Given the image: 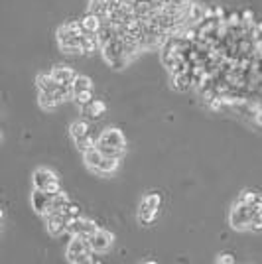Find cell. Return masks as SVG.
<instances>
[{
  "label": "cell",
  "instance_id": "6da1fadb",
  "mask_svg": "<svg viewBox=\"0 0 262 264\" xmlns=\"http://www.w3.org/2000/svg\"><path fill=\"white\" fill-rule=\"evenodd\" d=\"M87 34L81 20H71L57 28V44L63 53H83V36Z\"/></svg>",
  "mask_w": 262,
  "mask_h": 264
},
{
  "label": "cell",
  "instance_id": "7a4b0ae2",
  "mask_svg": "<svg viewBox=\"0 0 262 264\" xmlns=\"http://www.w3.org/2000/svg\"><path fill=\"white\" fill-rule=\"evenodd\" d=\"M97 148L105 156L112 158H123L126 154V136L125 132L116 126H107L97 138Z\"/></svg>",
  "mask_w": 262,
  "mask_h": 264
},
{
  "label": "cell",
  "instance_id": "3957f363",
  "mask_svg": "<svg viewBox=\"0 0 262 264\" xmlns=\"http://www.w3.org/2000/svg\"><path fill=\"white\" fill-rule=\"evenodd\" d=\"M93 247L89 242V237H81V235H71V240L67 245L65 251V258L71 264H83V262H95L93 258Z\"/></svg>",
  "mask_w": 262,
  "mask_h": 264
},
{
  "label": "cell",
  "instance_id": "277c9868",
  "mask_svg": "<svg viewBox=\"0 0 262 264\" xmlns=\"http://www.w3.org/2000/svg\"><path fill=\"white\" fill-rule=\"evenodd\" d=\"M256 215V207L250 205V203H245L237 199L233 203V209L229 213V223L235 231H245V229H250V223Z\"/></svg>",
  "mask_w": 262,
  "mask_h": 264
},
{
  "label": "cell",
  "instance_id": "5b68a950",
  "mask_svg": "<svg viewBox=\"0 0 262 264\" xmlns=\"http://www.w3.org/2000/svg\"><path fill=\"white\" fill-rule=\"evenodd\" d=\"M160 205H162V195L160 193H148L142 201H140V207H138V223L140 225H152L156 219H158V213H160Z\"/></svg>",
  "mask_w": 262,
  "mask_h": 264
},
{
  "label": "cell",
  "instance_id": "8992f818",
  "mask_svg": "<svg viewBox=\"0 0 262 264\" xmlns=\"http://www.w3.org/2000/svg\"><path fill=\"white\" fill-rule=\"evenodd\" d=\"M69 134L73 138L75 146L81 152H87L89 148H95L97 146V140L93 138L91 125H89L87 120H75L73 125L69 126Z\"/></svg>",
  "mask_w": 262,
  "mask_h": 264
},
{
  "label": "cell",
  "instance_id": "52a82bcc",
  "mask_svg": "<svg viewBox=\"0 0 262 264\" xmlns=\"http://www.w3.org/2000/svg\"><path fill=\"white\" fill-rule=\"evenodd\" d=\"M44 221H46V229H48V233H50L51 237H62L65 233H69V219L63 215V211H51L44 217Z\"/></svg>",
  "mask_w": 262,
  "mask_h": 264
},
{
  "label": "cell",
  "instance_id": "ba28073f",
  "mask_svg": "<svg viewBox=\"0 0 262 264\" xmlns=\"http://www.w3.org/2000/svg\"><path fill=\"white\" fill-rule=\"evenodd\" d=\"M30 201H32V209L42 217H46L53 209V195L44 191V189L34 188L32 195H30Z\"/></svg>",
  "mask_w": 262,
  "mask_h": 264
},
{
  "label": "cell",
  "instance_id": "9c48e42d",
  "mask_svg": "<svg viewBox=\"0 0 262 264\" xmlns=\"http://www.w3.org/2000/svg\"><path fill=\"white\" fill-rule=\"evenodd\" d=\"M89 242H91L93 251L97 252V254H105V252H109L112 249V245H114V235H112L111 231L100 229L99 227V231H95V233L89 237Z\"/></svg>",
  "mask_w": 262,
  "mask_h": 264
},
{
  "label": "cell",
  "instance_id": "30bf717a",
  "mask_svg": "<svg viewBox=\"0 0 262 264\" xmlns=\"http://www.w3.org/2000/svg\"><path fill=\"white\" fill-rule=\"evenodd\" d=\"M95 231H99V225L87 219V217H77L69 223V235H81V237H91Z\"/></svg>",
  "mask_w": 262,
  "mask_h": 264
},
{
  "label": "cell",
  "instance_id": "8fae6325",
  "mask_svg": "<svg viewBox=\"0 0 262 264\" xmlns=\"http://www.w3.org/2000/svg\"><path fill=\"white\" fill-rule=\"evenodd\" d=\"M53 181H59V177L57 174L50 170V168H36L34 170V174H32V184H34V188L37 189H46L48 186H51Z\"/></svg>",
  "mask_w": 262,
  "mask_h": 264
},
{
  "label": "cell",
  "instance_id": "7c38bea8",
  "mask_svg": "<svg viewBox=\"0 0 262 264\" xmlns=\"http://www.w3.org/2000/svg\"><path fill=\"white\" fill-rule=\"evenodd\" d=\"M50 73L59 85H71L75 81V77H77V73H75L69 65H55Z\"/></svg>",
  "mask_w": 262,
  "mask_h": 264
},
{
  "label": "cell",
  "instance_id": "4fadbf2b",
  "mask_svg": "<svg viewBox=\"0 0 262 264\" xmlns=\"http://www.w3.org/2000/svg\"><path fill=\"white\" fill-rule=\"evenodd\" d=\"M118 162H120V158L103 156V160H100L99 168L95 170V174H99V176H111V174H114L118 170Z\"/></svg>",
  "mask_w": 262,
  "mask_h": 264
},
{
  "label": "cell",
  "instance_id": "5bb4252c",
  "mask_svg": "<svg viewBox=\"0 0 262 264\" xmlns=\"http://www.w3.org/2000/svg\"><path fill=\"white\" fill-rule=\"evenodd\" d=\"M83 113L87 114V118L97 120V118H100L103 114L107 113V103L100 101V99H95L93 103H89V105L83 107Z\"/></svg>",
  "mask_w": 262,
  "mask_h": 264
},
{
  "label": "cell",
  "instance_id": "9a60e30c",
  "mask_svg": "<svg viewBox=\"0 0 262 264\" xmlns=\"http://www.w3.org/2000/svg\"><path fill=\"white\" fill-rule=\"evenodd\" d=\"M36 85L39 91H46V93H55L57 87H59V83L53 79L51 73H39L36 77Z\"/></svg>",
  "mask_w": 262,
  "mask_h": 264
},
{
  "label": "cell",
  "instance_id": "2e32d148",
  "mask_svg": "<svg viewBox=\"0 0 262 264\" xmlns=\"http://www.w3.org/2000/svg\"><path fill=\"white\" fill-rule=\"evenodd\" d=\"M103 156H105V154L95 146V148H89L87 152H83V162H85V166H87L91 172H95V170L99 168Z\"/></svg>",
  "mask_w": 262,
  "mask_h": 264
},
{
  "label": "cell",
  "instance_id": "e0dca14e",
  "mask_svg": "<svg viewBox=\"0 0 262 264\" xmlns=\"http://www.w3.org/2000/svg\"><path fill=\"white\" fill-rule=\"evenodd\" d=\"M81 22H83V26H85V30H87V32H93V34H99V30L103 28V24H105V22L100 20L99 14L91 12V10L83 16V20H81Z\"/></svg>",
  "mask_w": 262,
  "mask_h": 264
},
{
  "label": "cell",
  "instance_id": "ac0fdd59",
  "mask_svg": "<svg viewBox=\"0 0 262 264\" xmlns=\"http://www.w3.org/2000/svg\"><path fill=\"white\" fill-rule=\"evenodd\" d=\"M193 83V79H191V73L186 71V73H172V87L175 91H179V93H184L189 89V85Z\"/></svg>",
  "mask_w": 262,
  "mask_h": 264
},
{
  "label": "cell",
  "instance_id": "d6986e66",
  "mask_svg": "<svg viewBox=\"0 0 262 264\" xmlns=\"http://www.w3.org/2000/svg\"><path fill=\"white\" fill-rule=\"evenodd\" d=\"M37 103H39V107L44 109V111H53V109H57L62 103L57 101V97L53 95V93H46V91H39V95H37Z\"/></svg>",
  "mask_w": 262,
  "mask_h": 264
},
{
  "label": "cell",
  "instance_id": "ffe728a7",
  "mask_svg": "<svg viewBox=\"0 0 262 264\" xmlns=\"http://www.w3.org/2000/svg\"><path fill=\"white\" fill-rule=\"evenodd\" d=\"M71 89H73V95L83 93V91H91L93 89V79L89 75H77L75 81L71 83Z\"/></svg>",
  "mask_w": 262,
  "mask_h": 264
},
{
  "label": "cell",
  "instance_id": "44dd1931",
  "mask_svg": "<svg viewBox=\"0 0 262 264\" xmlns=\"http://www.w3.org/2000/svg\"><path fill=\"white\" fill-rule=\"evenodd\" d=\"M69 201H71V199H69V195H67L63 189L57 191V193H53V209H51V211H59V209H63Z\"/></svg>",
  "mask_w": 262,
  "mask_h": 264
},
{
  "label": "cell",
  "instance_id": "7402d4cb",
  "mask_svg": "<svg viewBox=\"0 0 262 264\" xmlns=\"http://www.w3.org/2000/svg\"><path fill=\"white\" fill-rule=\"evenodd\" d=\"M73 101L83 109L85 105L95 101V93H93V89L91 91H83V93H77V95H73Z\"/></svg>",
  "mask_w": 262,
  "mask_h": 264
},
{
  "label": "cell",
  "instance_id": "603a6c76",
  "mask_svg": "<svg viewBox=\"0 0 262 264\" xmlns=\"http://www.w3.org/2000/svg\"><path fill=\"white\" fill-rule=\"evenodd\" d=\"M62 211H63V215L69 219V221H73V219H77V217H81V207H79L77 203H73V201L67 203Z\"/></svg>",
  "mask_w": 262,
  "mask_h": 264
},
{
  "label": "cell",
  "instance_id": "cb8c5ba5",
  "mask_svg": "<svg viewBox=\"0 0 262 264\" xmlns=\"http://www.w3.org/2000/svg\"><path fill=\"white\" fill-rule=\"evenodd\" d=\"M256 197H258V193H254V191H250V189H245L243 193H240V201L245 203H250V205H254V201H256Z\"/></svg>",
  "mask_w": 262,
  "mask_h": 264
},
{
  "label": "cell",
  "instance_id": "d4e9b609",
  "mask_svg": "<svg viewBox=\"0 0 262 264\" xmlns=\"http://www.w3.org/2000/svg\"><path fill=\"white\" fill-rule=\"evenodd\" d=\"M215 260H217L219 264H221V262H223V264H235V262H237L235 254H231V252H223V254H219Z\"/></svg>",
  "mask_w": 262,
  "mask_h": 264
},
{
  "label": "cell",
  "instance_id": "484cf974",
  "mask_svg": "<svg viewBox=\"0 0 262 264\" xmlns=\"http://www.w3.org/2000/svg\"><path fill=\"white\" fill-rule=\"evenodd\" d=\"M250 231H254V233H262V213H258V211H256L254 219H252V223H250Z\"/></svg>",
  "mask_w": 262,
  "mask_h": 264
},
{
  "label": "cell",
  "instance_id": "4316f807",
  "mask_svg": "<svg viewBox=\"0 0 262 264\" xmlns=\"http://www.w3.org/2000/svg\"><path fill=\"white\" fill-rule=\"evenodd\" d=\"M254 207H256V211H258V213H262V195H258V197H256Z\"/></svg>",
  "mask_w": 262,
  "mask_h": 264
}]
</instances>
